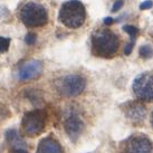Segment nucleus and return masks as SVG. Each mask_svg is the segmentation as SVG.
Returning <instances> with one entry per match:
<instances>
[{"label":"nucleus","instance_id":"5","mask_svg":"<svg viewBox=\"0 0 153 153\" xmlns=\"http://www.w3.org/2000/svg\"><path fill=\"white\" fill-rule=\"evenodd\" d=\"M46 123V113L42 108L27 112L22 121V130L28 136H37L43 133Z\"/></svg>","mask_w":153,"mask_h":153},{"label":"nucleus","instance_id":"1","mask_svg":"<svg viewBox=\"0 0 153 153\" xmlns=\"http://www.w3.org/2000/svg\"><path fill=\"white\" fill-rule=\"evenodd\" d=\"M119 48L117 36L108 29L95 31L92 36V53L103 58H111Z\"/></svg>","mask_w":153,"mask_h":153},{"label":"nucleus","instance_id":"4","mask_svg":"<svg viewBox=\"0 0 153 153\" xmlns=\"http://www.w3.org/2000/svg\"><path fill=\"white\" fill-rule=\"evenodd\" d=\"M56 91L64 97H75L83 93L86 87L84 77L77 74H68L60 77L55 83Z\"/></svg>","mask_w":153,"mask_h":153},{"label":"nucleus","instance_id":"15","mask_svg":"<svg viewBox=\"0 0 153 153\" xmlns=\"http://www.w3.org/2000/svg\"><path fill=\"white\" fill-rule=\"evenodd\" d=\"M10 38L8 37H0V54H4L10 47Z\"/></svg>","mask_w":153,"mask_h":153},{"label":"nucleus","instance_id":"14","mask_svg":"<svg viewBox=\"0 0 153 153\" xmlns=\"http://www.w3.org/2000/svg\"><path fill=\"white\" fill-rule=\"evenodd\" d=\"M140 55H141L142 58H145V59L151 58V57L153 56L152 47L149 46V45H144V46H142L140 48Z\"/></svg>","mask_w":153,"mask_h":153},{"label":"nucleus","instance_id":"12","mask_svg":"<svg viewBox=\"0 0 153 153\" xmlns=\"http://www.w3.org/2000/svg\"><path fill=\"white\" fill-rule=\"evenodd\" d=\"M6 139L10 146H13V149H25L26 142L18 133L17 130H15V128L8 130L6 132Z\"/></svg>","mask_w":153,"mask_h":153},{"label":"nucleus","instance_id":"2","mask_svg":"<svg viewBox=\"0 0 153 153\" xmlns=\"http://www.w3.org/2000/svg\"><path fill=\"white\" fill-rule=\"evenodd\" d=\"M86 19V10L79 0H68L62 4L59 10L60 22L68 28H79Z\"/></svg>","mask_w":153,"mask_h":153},{"label":"nucleus","instance_id":"19","mask_svg":"<svg viewBox=\"0 0 153 153\" xmlns=\"http://www.w3.org/2000/svg\"><path fill=\"white\" fill-rule=\"evenodd\" d=\"M123 4H124L123 0H117V1L114 4V6H113V9H112V10H113V11H117V10H120V9L123 7Z\"/></svg>","mask_w":153,"mask_h":153},{"label":"nucleus","instance_id":"9","mask_svg":"<svg viewBox=\"0 0 153 153\" xmlns=\"http://www.w3.org/2000/svg\"><path fill=\"white\" fill-rule=\"evenodd\" d=\"M64 128L67 135L69 136V139L76 141L84 130V122L77 113L72 112L69 115H67V117L65 120Z\"/></svg>","mask_w":153,"mask_h":153},{"label":"nucleus","instance_id":"10","mask_svg":"<svg viewBox=\"0 0 153 153\" xmlns=\"http://www.w3.org/2000/svg\"><path fill=\"white\" fill-rule=\"evenodd\" d=\"M124 113L128 120L134 123H140L144 120L146 115L145 107L139 102H128L124 106Z\"/></svg>","mask_w":153,"mask_h":153},{"label":"nucleus","instance_id":"20","mask_svg":"<svg viewBox=\"0 0 153 153\" xmlns=\"http://www.w3.org/2000/svg\"><path fill=\"white\" fill-rule=\"evenodd\" d=\"M132 49H133V42H132V43H130V44H128V45L125 46L124 54H125V55H130V54H131V51H132Z\"/></svg>","mask_w":153,"mask_h":153},{"label":"nucleus","instance_id":"17","mask_svg":"<svg viewBox=\"0 0 153 153\" xmlns=\"http://www.w3.org/2000/svg\"><path fill=\"white\" fill-rule=\"evenodd\" d=\"M36 35L33 34V33H29V34L26 35V38H25V42L27 45H34L36 43Z\"/></svg>","mask_w":153,"mask_h":153},{"label":"nucleus","instance_id":"21","mask_svg":"<svg viewBox=\"0 0 153 153\" xmlns=\"http://www.w3.org/2000/svg\"><path fill=\"white\" fill-rule=\"evenodd\" d=\"M104 24H105V25H112V24H113V19L111 17L105 18V19H104Z\"/></svg>","mask_w":153,"mask_h":153},{"label":"nucleus","instance_id":"22","mask_svg":"<svg viewBox=\"0 0 153 153\" xmlns=\"http://www.w3.org/2000/svg\"><path fill=\"white\" fill-rule=\"evenodd\" d=\"M13 153H28L25 149H15L13 151Z\"/></svg>","mask_w":153,"mask_h":153},{"label":"nucleus","instance_id":"6","mask_svg":"<svg viewBox=\"0 0 153 153\" xmlns=\"http://www.w3.org/2000/svg\"><path fill=\"white\" fill-rule=\"evenodd\" d=\"M133 93L137 100L142 102L153 101V75L150 73H143L133 82Z\"/></svg>","mask_w":153,"mask_h":153},{"label":"nucleus","instance_id":"7","mask_svg":"<svg viewBox=\"0 0 153 153\" xmlns=\"http://www.w3.org/2000/svg\"><path fill=\"white\" fill-rule=\"evenodd\" d=\"M152 142L143 134L130 136L122 145L121 153H152Z\"/></svg>","mask_w":153,"mask_h":153},{"label":"nucleus","instance_id":"23","mask_svg":"<svg viewBox=\"0 0 153 153\" xmlns=\"http://www.w3.org/2000/svg\"><path fill=\"white\" fill-rule=\"evenodd\" d=\"M151 123H152V125H153V113H152V120H151Z\"/></svg>","mask_w":153,"mask_h":153},{"label":"nucleus","instance_id":"18","mask_svg":"<svg viewBox=\"0 0 153 153\" xmlns=\"http://www.w3.org/2000/svg\"><path fill=\"white\" fill-rule=\"evenodd\" d=\"M153 6V2L151 1V0H146V1H144L143 4H140V9L141 10H145V9H149L151 8Z\"/></svg>","mask_w":153,"mask_h":153},{"label":"nucleus","instance_id":"3","mask_svg":"<svg viewBox=\"0 0 153 153\" xmlns=\"http://www.w3.org/2000/svg\"><path fill=\"white\" fill-rule=\"evenodd\" d=\"M19 18L26 27L37 28L48 22V13L43 4L38 2H26L19 10Z\"/></svg>","mask_w":153,"mask_h":153},{"label":"nucleus","instance_id":"16","mask_svg":"<svg viewBox=\"0 0 153 153\" xmlns=\"http://www.w3.org/2000/svg\"><path fill=\"white\" fill-rule=\"evenodd\" d=\"M123 29L124 31H126L131 37H135L136 35L139 34V29L136 28V27H134V26H131V25H126V26H124L123 27Z\"/></svg>","mask_w":153,"mask_h":153},{"label":"nucleus","instance_id":"13","mask_svg":"<svg viewBox=\"0 0 153 153\" xmlns=\"http://www.w3.org/2000/svg\"><path fill=\"white\" fill-rule=\"evenodd\" d=\"M25 95L35 107L40 108L42 103H43V97H42V94L39 93L37 89H26Z\"/></svg>","mask_w":153,"mask_h":153},{"label":"nucleus","instance_id":"11","mask_svg":"<svg viewBox=\"0 0 153 153\" xmlns=\"http://www.w3.org/2000/svg\"><path fill=\"white\" fill-rule=\"evenodd\" d=\"M36 153H64V150L55 137L48 135L39 142Z\"/></svg>","mask_w":153,"mask_h":153},{"label":"nucleus","instance_id":"8","mask_svg":"<svg viewBox=\"0 0 153 153\" xmlns=\"http://www.w3.org/2000/svg\"><path fill=\"white\" fill-rule=\"evenodd\" d=\"M44 71V65L40 60L28 59L18 66L17 78L20 82H28L38 78Z\"/></svg>","mask_w":153,"mask_h":153}]
</instances>
